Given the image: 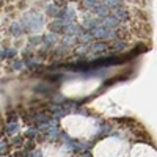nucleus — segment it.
Listing matches in <instances>:
<instances>
[{"label": "nucleus", "mask_w": 157, "mask_h": 157, "mask_svg": "<svg viewBox=\"0 0 157 157\" xmlns=\"http://www.w3.org/2000/svg\"><path fill=\"white\" fill-rule=\"evenodd\" d=\"M61 127L74 138H91L98 132V124L93 118L83 115H68L61 119Z\"/></svg>", "instance_id": "nucleus-1"}, {"label": "nucleus", "mask_w": 157, "mask_h": 157, "mask_svg": "<svg viewBox=\"0 0 157 157\" xmlns=\"http://www.w3.org/2000/svg\"><path fill=\"white\" fill-rule=\"evenodd\" d=\"M129 143L118 137H108L98 142L93 148V157H127Z\"/></svg>", "instance_id": "nucleus-2"}, {"label": "nucleus", "mask_w": 157, "mask_h": 157, "mask_svg": "<svg viewBox=\"0 0 157 157\" xmlns=\"http://www.w3.org/2000/svg\"><path fill=\"white\" fill-rule=\"evenodd\" d=\"M41 157H71V151L61 143H44L41 146Z\"/></svg>", "instance_id": "nucleus-3"}, {"label": "nucleus", "mask_w": 157, "mask_h": 157, "mask_svg": "<svg viewBox=\"0 0 157 157\" xmlns=\"http://www.w3.org/2000/svg\"><path fill=\"white\" fill-rule=\"evenodd\" d=\"M127 157H157V156L154 148H151L149 145H145V143H138V145L132 146Z\"/></svg>", "instance_id": "nucleus-4"}]
</instances>
